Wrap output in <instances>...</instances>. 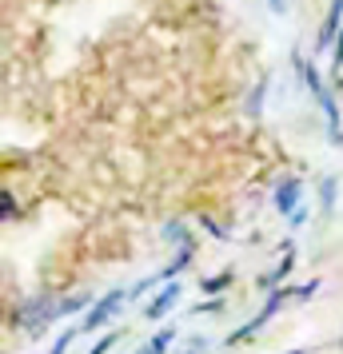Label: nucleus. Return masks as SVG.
<instances>
[{"mask_svg":"<svg viewBox=\"0 0 343 354\" xmlns=\"http://www.w3.org/2000/svg\"><path fill=\"white\" fill-rule=\"evenodd\" d=\"M124 299H128L124 290H108L104 299H96V303L88 306V315H84L80 330H84V335H96L100 326H108V322H112L116 315H120V306H124Z\"/></svg>","mask_w":343,"mask_h":354,"instance_id":"f257e3e1","label":"nucleus"},{"mask_svg":"<svg viewBox=\"0 0 343 354\" xmlns=\"http://www.w3.org/2000/svg\"><path fill=\"white\" fill-rule=\"evenodd\" d=\"M283 299H295V287H292V290H272V295H267V303L256 310V319H247L244 326H240V330L228 338V342H244V338H252V335L263 326V322H272V315L279 310V303H283Z\"/></svg>","mask_w":343,"mask_h":354,"instance_id":"f03ea898","label":"nucleus"},{"mask_svg":"<svg viewBox=\"0 0 343 354\" xmlns=\"http://www.w3.org/2000/svg\"><path fill=\"white\" fill-rule=\"evenodd\" d=\"M272 203H276L279 215L299 211V203H304V179H299V176H283L276 183V192H272Z\"/></svg>","mask_w":343,"mask_h":354,"instance_id":"7ed1b4c3","label":"nucleus"},{"mask_svg":"<svg viewBox=\"0 0 343 354\" xmlns=\"http://www.w3.org/2000/svg\"><path fill=\"white\" fill-rule=\"evenodd\" d=\"M180 295H184V287H180V283H176V279H172V283H164V287H160V295H156V299H152V303L144 306V319L160 322L164 315L172 310V306L180 303Z\"/></svg>","mask_w":343,"mask_h":354,"instance_id":"20e7f679","label":"nucleus"},{"mask_svg":"<svg viewBox=\"0 0 343 354\" xmlns=\"http://www.w3.org/2000/svg\"><path fill=\"white\" fill-rule=\"evenodd\" d=\"M267 84H272V76H263L256 88H252V96H247V115H260L263 112V96H267Z\"/></svg>","mask_w":343,"mask_h":354,"instance_id":"39448f33","label":"nucleus"},{"mask_svg":"<svg viewBox=\"0 0 343 354\" xmlns=\"http://www.w3.org/2000/svg\"><path fill=\"white\" fill-rule=\"evenodd\" d=\"M335 187H340V183H335V176H324V179H319V203H324V211L335 207Z\"/></svg>","mask_w":343,"mask_h":354,"instance_id":"423d86ee","label":"nucleus"},{"mask_svg":"<svg viewBox=\"0 0 343 354\" xmlns=\"http://www.w3.org/2000/svg\"><path fill=\"white\" fill-rule=\"evenodd\" d=\"M292 267H295V255H292V247H288V255H283V263H279V267H276L272 274H267L263 283L272 287V283H279V279H288V274H292Z\"/></svg>","mask_w":343,"mask_h":354,"instance_id":"0eeeda50","label":"nucleus"},{"mask_svg":"<svg viewBox=\"0 0 343 354\" xmlns=\"http://www.w3.org/2000/svg\"><path fill=\"white\" fill-rule=\"evenodd\" d=\"M164 239L168 243H188V227L184 223H168L164 227Z\"/></svg>","mask_w":343,"mask_h":354,"instance_id":"6e6552de","label":"nucleus"},{"mask_svg":"<svg viewBox=\"0 0 343 354\" xmlns=\"http://www.w3.org/2000/svg\"><path fill=\"white\" fill-rule=\"evenodd\" d=\"M76 335H84L80 326H72V330H64V335L56 338V346H52V351H49V354H64V351H68V346H72V338H76Z\"/></svg>","mask_w":343,"mask_h":354,"instance_id":"1a4fd4ad","label":"nucleus"},{"mask_svg":"<svg viewBox=\"0 0 343 354\" xmlns=\"http://www.w3.org/2000/svg\"><path fill=\"white\" fill-rule=\"evenodd\" d=\"M231 283V274H216V279H204V283H200V287L208 290V295H220V290L228 287Z\"/></svg>","mask_w":343,"mask_h":354,"instance_id":"9d476101","label":"nucleus"},{"mask_svg":"<svg viewBox=\"0 0 343 354\" xmlns=\"http://www.w3.org/2000/svg\"><path fill=\"white\" fill-rule=\"evenodd\" d=\"M315 290H319V283H315V279H311V283H304V287H295V299H311V295H315Z\"/></svg>","mask_w":343,"mask_h":354,"instance_id":"9b49d317","label":"nucleus"},{"mask_svg":"<svg viewBox=\"0 0 343 354\" xmlns=\"http://www.w3.org/2000/svg\"><path fill=\"white\" fill-rule=\"evenodd\" d=\"M112 342H116V335L100 338V342H96V346H92V351H88V354H108V351H112Z\"/></svg>","mask_w":343,"mask_h":354,"instance_id":"f8f14e48","label":"nucleus"},{"mask_svg":"<svg viewBox=\"0 0 343 354\" xmlns=\"http://www.w3.org/2000/svg\"><path fill=\"white\" fill-rule=\"evenodd\" d=\"M288 219H292V227H304V223H308V207L292 211V215H288Z\"/></svg>","mask_w":343,"mask_h":354,"instance_id":"ddd939ff","label":"nucleus"},{"mask_svg":"<svg viewBox=\"0 0 343 354\" xmlns=\"http://www.w3.org/2000/svg\"><path fill=\"white\" fill-rule=\"evenodd\" d=\"M196 310H200V315H208V310H224V299H212V303H200Z\"/></svg>","mask_w":343,"mask_h":354,"instance_id":"4468645a","label":"nucleus"},{"mask_svg":"<svg viewBox=\"0 0 343 354\" xmlns=\"http://www.w3.org/2000/svg\"><path fill=\"white\" fill-rule=\"evenodd\" d=\"M267 8H272V12H276V17H283V12H288V8H292V4H288V0H267Z\"/></svg>","mask_w":343,"mask_h":354,"instance_id":"2eb2a0df","label":"nucleus"},{"mask_svg":"<svg viewBox=\"0 0 343 354\" xmlns=\"http://www.w3.org/2000/svg\"><path fill=\"white\" fill-rule=\"evenodd\" d=\"M204 227H208V231H212L216 239H228V231H224V227H216V223H212V219H204Z\"/></svg>","mask_w":343,"mask_h":354,"instance_id":"dca6fc26","label":"nucleus"},{"mask_svg":"<svg viewBox=\"0 0 343 354\" xmlns=\"http://www.w3.org/2000/svg\"><path fill=\"white\" fill-rule=\"evenodd\" d=\"M136 354H156V351H152V342H144V346H140Z\"/></svg>","mask_w":343,"mask_h":354,"instance_id":"f3484780","label":"nucleus"},{"mask_svg":"<svg viewBox=\"0 0 343 354\" xmlns=\"http://www.w3.org/2000/svg\"><path fill=\"white\" fill-rule=\"evenodd\" d=\"M288 354H304V351H288Z\"/></svg>","mask_w":343,"mask_h":354,"instance_id":"a211bd4d","label":"nucleus"}]
</instances>
